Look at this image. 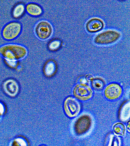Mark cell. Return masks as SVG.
Here are the masks:
<instances>
[{"label":"cell","instance_id":"5b68a950","mask_svg":"<svg viewBox=\"0 0 130 146\" xmlns=\"http://www.w3.org/2000/svg\"><path fill=\"white\" fill-rule=\"evenodd\" d=\"M92 125V119L88 115H83L78 118L74 124V130L77 135H83L90 129Z\"/></svg>","mask_w":130,"mask_h":146},{"label":"cell","instance_id":"277c9868","mask_svg":"<svg viewBox=\"0 0 130 146\" xmlns=\"http://www.w3.org/2000/svg\"><path fill=\"white\" fill-rule=\"evenodd\" d=\"M22 25L18 21H12L7 23L2 29L1 35L3 39L12 40L16 39L22 33Z\"/></svg>","mask_w":130,"mask_h":146},{"label":"cell","instance_id":"d6986e66","mask_svg":"<svg viewBox=\"0 0 130 146\" xmlns=\"http://www.w3.org/2000/svg\"><path fill=\"white\" fill-rule=\"evenodd\" d=\"M3 61L7 67L12 70H16L18 67L20 65L19 61L9 60L5 59H3Z\"/></svg>","mask_w":130,"mask_h":146},{"label":"cell","instance_id":"8fae6325","mask_svg":"<svg viewBox=\"0 0 130 146\" xmlns=\"http://www.w3.org/2000/svg\"><path fill=\"white\" fill-rule=\"evenodd\" d=\"M57 70V65L56 61L53 59L47 60L44 64L43 71L45 76L48 78L52 77L56 74Z\"/></svg>","mask_w":130,"mask_h":146},{"label":"cell","instance_id":"9c48e42d","mask_svg":"<svg viewBox=\"0 0 130 146\" xmlns=\"http://www.w3.org/2000/svg\"><path fill=\"white\" fill-rule=\"evenodd\" d=\"M122 92V88L120 85L117 84H111L106 87L104 91V95L108 100H117L121 96Z\"/></svg>","mask_w":130,"mask_h":146},{"label":"cell","instance_id":"ffe728a7","mask_svg":"<svg viewBox=\"0 0 130 146\" xmlns=\"http://www.w3.org/2000/svg\"><path fill=\"white\" fill-rule=\"evenodd\" d=\"M7 112V108L6 104L3 101H0V121Z\"/></svg>","mask_w":130,"mask_h":146},{"label":"cell","instance_id":"52a82bcc","mask_svg":"<svg viewBox=\"0 0 130 146\" xmlns=\"http://www.w3.org/2000/svg\"><path fill=\"white\" fill-rule=\"evenodd\" d=\"M64 108L66 114L70 118L77 116L81 110L79 102L72 97H68L65 100Z\"/></svg>","mask_w":130,"mask_h":146},{"label":"cell","instance_id":"ac0fdd59","mask_svg":"<svg viewBox=\"0 0 130 146\" xmlns=\"http://www.w3.org/2000/svg\"><path fill=\"white\" fill-rule=\"evenodd\" d=\"M113 130L116 134L123 136L125 133L126 129L124 125L120 122H118L114 125Z\"/></svg>","mask_w":130,"mask_h":146},{"label":"cell","instance_id":"3957f363","mask_svg":"<svg viewBox=\"0 0 130 146\" xmlns=\"http://www.w3.org/2000/svg\"><path fill=\"white\" fill-rule=\"evenodd\" d=\"M121 36V33L118 31L107 30L97 35L94 39V41L98 45H109L117 42Z\"/></svg>","mask_w":130,"mask_h":146},{"label":"cell","instance_id":"30bf717a","mask_svg":"<svg viewBox=\"0 0 130 146\" xmlns=\"http://www.w3.org/2000/svg\"><path fill=\"white\" fill-rule=\"evenodd\" d=\"M104 23L99 18H93L88 20L86 24V29L88 33H94L102 30L104 28Z\"/></svg>","mask_w":130,"mask_h":146},{"label":"cell","instance_id":"2e32d148","mask_svg":"<svg viewBox=\"0 0 130 146\" xmlns=\"http://www.w3.org/2000/svg\"><path fill=\"white\" fill-rule=\"evenodd\" d=\"M63 45L61 39L55 38L52 39L48 44V48L51 52H54L60 49Z\"/></svg>","mask_w":130,"mask_h":146},{"label":"cell","instance_id":"e0dca14e","mask_svg":"<svg viewBox=\"0 0 130 146\" xmlns=\"http://www.w3.org/2000/svg\"><path fill=\"white\" fill-rule=\"evenodd\" d=\"M91 80L93 88L96 90H102L105 85V81L101 78H93Z\"/></svg>","mask_w":130,"mask_h":146},{"label":"cell","instance_id":"5bb4252c","mask_svg":"<svg viewBox=\"0 0 130 146\" xmlns=\"http://www.w3.org/2000/svg\"><path fill=\"white\" fill-rule=\"evenodd\" d=\"M25 12V5L22 3H19L14 7L12 12V16L14 19H21L24 15Z\"/></svg>","mask_w":130,"mask_h":146},{"label":"cell","instance_id":"4fadbf2b","mask_svg":"<svg viewBox=\"0 0 130 146\" xmlns=\"http://www.w3.org/2000/svg\"><path fill=\"white\" fill-rule=\"evenodd\" d=\"M119 119L121 121H125L130 117V103L125 102L120 108L119 113Z\"/></svg>","mask_w":130,"mask_h":146},{"label":"cell","instance_id":"7c38bea8","mask_svg":"<svg viewBox=\"0 0 130 146\" xmlns=\"http://www.w3.org/2000/svg\"><path fill=\"white\" fill-rule=\"evenodd\" d=\"M25 11L29 15L33 17H40L43 13V9L38 4L29 3L25 6Z\"/></svg>","mask_w":130,"mask_h":146},{"label":"cell","instance_id":"9a60e30c","mask_svg":"<svg viewBox=\"0 0 130 146\" xmlns=\"http://www.w3.org/2000/svg\"><path fill=\"white\" fill-rule=\"evenodd\" d=\"M10 145L14 146H29V141L25 136L19 135L15 137L11 142Z\"/></svg>","mask_w":130,"mask_h":146},{"label":"cell","instance_id":"6da1fadb","mask_svg":"<svg viewBox=\"0 0 130 146\" xmlns=\"http://www.w3.org/2000/svg\"><path fill=\"white\" fill-rule=\"evenodd\" d=\"M28 53L27 48L19 44H5L0 46V55L3 59L19 61L26 58Z\"/></svg>","mask_w":130,"mask_h":146},{"label":"cell","instance_id":"ba28073f","mask_svg":"<svg viewBox=\"0 0 130 146\" xmlns=\"http://www.w3.org/2000/svg\"><path fill=\"white\" fill-rule=\"evenodd\" d=\"M93 91L89 86L85 84H78L73 89V94L75 98L81 101H87L92 97Z\"/></svg>","mask_w":130,"mask_h":146},{"label":"cell","instance_id":"44dd1931","mask_svg":"<svg viewBox=\"0 0 130 146\" xmlns=\"http://www.w3.org/2000/svg\"><path fill=\"white\" fill-rule=\"evenodd\" d=\"M121 1H122V0H121Z\"/></svg>","mask_w":130,"mask_h":146},{"label":"cell","instance_id":"8992f818","mask_svg":"<svg viewBox=\"0 0 130 146\" xmlns=\"http://www.w3.org/2000/svg\"><path fill=\"white\" fill-rule=\"evenodd\" d=\"M2 88L5 94L11 98H15L20 92L19 83L14 78H8L4 81L2 84Z\"/></svg>","mask_w":130,"mask_h":146},{"label":"cell","instance_id":"7a4b0ae2","mask_svg":"<svg viewBox=\"0 0 130 146\" xmlns=\"http://www.w3.org/2000/svg\"><path fill=\"white\" fill-rule=\"evenodd\" d=\"M33 31L35 36L39 40H46L53 35V28L49 21L41 20L35 24Z\"/></svg>","mask_w":130,"mask_h":146}]
</instances>
